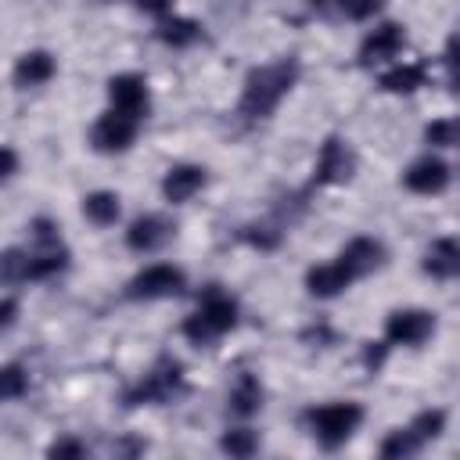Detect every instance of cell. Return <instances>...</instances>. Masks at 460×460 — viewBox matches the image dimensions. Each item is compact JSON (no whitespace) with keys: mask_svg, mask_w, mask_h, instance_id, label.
<instances>
[{"mask_svg":"<svg viewBox=\"0 0 460 460\" xmlns=\"http://www.w3.org/2000/svg\"><path fill=\"white\" fill-rule=\"evenodd\" d=\"M298 75H302V65H298L295 54L248 68V75H244V83H241L237 111H241L248 122L270 119V115L277 111V104L291 93V86L298 83Z\"/></svg>","mask_w":460,"mask_h":460,"instance_id":"6da1fadb","label":"cell"},{"mask_svg":"<svg viewBox=\"0 0 460 460\" xmlns=\"http://www.w3.org/2000/svg\"><path fill=\"white\" fill-rule=\"evenodd\" d=\"M234 327H237V302L226 291H219L216 284L201 295L198 309L180 323V331L190 345H212L216 338L230 334Z\"/></svg>","mask_w":460,"mask_h":460,"instance_id":"7a4b0ae2","label":"cell"},{"mask_svg":"<svg viewBox=\"0 0 460 460\" xmlns=\"http://www.w3.org/2000/svg\"><path fill=\"white\" fill-rule=\"evenodd\" d=\"M359 424H363V406L352 399H338V402L305 410V428L323 449H341L359 431Z\"/></svg>","mask_w":460,"mask_h":460,"instance_id":"3957f363","label":"cell"},{"mask_svg":"<svg viewBox=\"0 0 460 460\" xmlns=\"http://www.w3.org/2000/svg\"><path fill=\"white\" fill-rule=\"evenodd\" d=\"M183 388H187L183 367H180L176 359H158V363L137 381V388L126 392V406H162V402H172Z\"/></svg>","mask_w":460,"mask_h":460,"instance_id":"277c9868","label":"cell"},{"mask_svg":"<svg viewBox=\"0 0 460 460\" xmlns=\"http://www.w3.org/2000/svg\"><path fill=\"white\" fill-rule=\"evenodd\" d=\"M187 288V273L172 262H151L140 273L129 277L126 284V298L129 302H158V298H172Z\"/></svg>","mask_w":460,"mask_h":460,"instance_id":"5b68a950","label":"cell"},{"mask_svg":"<svg viewBox=\"0 0 460 460\" xmlns=\"http://www.w3.org/2000/svg\"><path fill=\"white\" fill-rule=\"evenodd\" d=\"M438 331V320L431 309H392L385 320V345L388 349H417Z\"/></svg>","mask_w":460,"mask_h":460,"instance_id":"8992f818","label":"cell"},{"mask_svg":"<svg viewBox=\"0 0 460 460\" xmlns=\"http://www.w3.org/2000/svg\"><path fill=\"white\" fill-rule=\"evenodd\" d=\"M356 151L345 137H327L316 151V165H313V183L316 187H338L349 183L356 176Z\"/></svg>","mask_w":460,"mask_h":460,"instance_id":"52a82bcc","label":"cell"},{"mask_svg":"<svg viewBox=\"0 0 460 460\" xmlns=\"http://www.w3.org/2000/svg\"><path fill=\"white\" fill-rule=\"evenodd\" d=\"M140 133V119H129L115 108H108L104 115H97V122L90 126V147L101 155H122L137 144Z\"/></svg>","mask_w":460,"mask_h":460,"instance_id":"ba28073f","label":"cell"},{"mask_svg":"<svg viewBox=\"0 0 460 460\" xmlns=\"http://www.w3.org/2000/svg\"><path fill=\"white\" fill-rule=\"evenodd\" d=\"M108 104L129 119H147L151 111V86L140 72H119L108 79Z\"/></svg>","mask_w":460,"mask_h":460,"instance_id":"9c48e42d","label":"cell"},{"mask_svg":"<svg viewBox=\"0 0 460 460\" xmlns=\"http://www.w3.org/2000/svg\"><path fill=\"white\" fill-rule=\"evenodd\" d=\"M453 180V165L438 155H420L417 162L406 165L402 172V187L410 194H420V198H431V194H442Z\"/></svg>","mask_w":460,"mask_h":460,"instance_id":"30bf717a","label":"cell"},{"mask_svg":"<svg viewBox=\"0 0 460 460\" xmlns=\"http://www.w3.org/2000/svg\"><path fill=\"white\" fill-rule=\"evenodd\" d=\"M172 234H176V223H172L169 216H162V212H144V216H137V219L126 226V248L147 255V252L165 248V244L172 241Z\"/></svg>","mask_w":460,"mask_h":460,"instance_id":"8fae6325","label":"cell"},{"mask_svg":"<svg viewBox=\"0 0 460 460\" xmlns=\"http://www.w3.org/2000/svg\"><path fill=\"white\" fill-rule=\"evenodd\" d=\"M402 47H406V25H399V22H381V25H374V29L359 40V65H385V61L399 58Z\"/></svg>","mask_w":460,"mask_h":460,"instance_id":"7c38bea8","label":"cell"},{"mask_svg":"<svg viewBox=\"0 0 460 460\" xmlns=\"http://www.w3.org/2000/svg\"><path fill=\"white\" fill-rule=\"evenodd\" d=\"M208 183V169L205 165H194V162H176L165 169L162 176V198L169 205H187L194 194H201Z\"/></svg>","mask_w":460,"mask_h":460,"instance_id":"4fadbf2b","label":"cell"},{"mask_svg":"<svg viewBox=\"0 0 460 460\" xmlns=\"http://www.w3.org/2000/svg\"><path fill=\"white\" fill-rule=\"evenodd\" d=\"M334 259L349 270L352 280H359V277H370L374 270H381L385 259H388V252H385V244L377 237H352Z\"/></svg>","mask_w":460,"mask_h":460,"instance_id":"5bb4252c","label":"cell"},{"mask_svg":"<svg viewBox=\"0 0 460 460\" xmlns=\"http://www.w3.org/2000/svg\"><path fill=\"white\" fill-rule=\"evenodd\" d=\"M54 75H58V58L50 50H25L11 68V83L18 90H36V86L50 83Z\"/></svg>","mask_w":460,"mask_h":460,"instance_id":"9a60e30c","label":"cell"},{"mask_svg":"<svg viewBox=\"0 0 460 460\" xmlns=\"http://www.w3.org/2000/svg\"><path fill=\"white\" fill-rule=\"evenodd\" d=\"M352 284H356V280L349 277V270H345L338 259L305 270V291H309L313 298H338V295L349 291Z\"/></svg>","mask_w":460,"mask_h":460,"instance_id":"2e32d148","label":"cell"},{"mask_svg":"<svg viewBox=\"0 0 460 460\" xmlns=\"http://www.w3.org/2000/svg\"><path fill=\"white\" fill-rule=\"evenodd\" d=\"M424 273L435 280H453L460 273V244L456 237H435L424 252Z\"/></svg>","mask_w":460,"mask_h":460,"instance_id":"e0dca14e","label":"cell"},{"mask_svg":"<svg viewBox=\"0 0 460 460\" xmlns=\"http://www.w3.org/2000/svg\"><path fill=\"white\" fill-rule=\"evenodd\" d=\"M155 36H158L165 47L183 50V47H190V43H198V40H201V25H198L194 18L162 14V18H158V25H155Z\"/></svg>","mask_w":460,"mask_h":460,"instance_id":"ac0fdd59","label":"cell"},{"mask_svg":"<svg viewBox=\"0 0 460 460\" xmlns=\"http://www.w3.org/2000/svg\"><path fill=\"white\" fill-rule=\"evenodd\" d=\"M420 86H428L424 61H402L381 75V90H388V93H417Z\"/></svg>","mask_w":460,"mask_h":460,"instance_id":"d6986e66","label":"cell"},{"mask_svg":"<svg viewBox=\"0 0 460 460\" xmlns=\"http://www.w3.org/2000/svg\"><path fill=\"white\" fill-rule=\"evenodd\" d=\"M83 216L93 226H115L119 216H122V198L115 190H90L83 198Z\"/></svg>","mask_w":460,"mask_h":460,"instance_id":"ffe728a7","label":"cell"},{"mask_svg":"<svg viewBox=\"0 0 460 460\" xmlns=\"http://www.w3.org/2000/svg\"><path fill=\"white\" fill-rule=\"evenodd\" d=\"M226 406H230V413H237V417L259 413V410H262V385H259V377H255V374H241V377L234 381L230 395H226Z\"/></svg>","mask_w":460,"mask_h":460,"instance_id":"44dd1931","label":"cell"},{"mask_svg":"<svg viewBox=\"0 0 460 460\" xmlns=\"http://www.w3.org/2000/svg\"><path fill=\"white\" fill-rule=\"evenodd\" d=\"M424 446H428V442H424V438L406 424V428H392V431L381 438L377 453H381V456H388V460H410V456H417Z\"/></svg>","mask_w":460,"mask_h":460,"instance_id":"7402d4cb","label":"cell"},{"mask_svg":"<svg viewBox=\"0 0 460 460\" xmlns=\"http://www.w3.org/2000/svg\"><path fill=\"white\" fill-rule=\"evenodd\" d=\"M259 446H262V438H259V431H252V428H226V431L219 435V449H223L226 456H237V460L255 456Z\"/></svg>","mask_w":460,"mask_h":460,"instance_id":"603a6c76","label":"cell"},{"mask_svg":"<svg viewBox=\"0 0 460 460\" xmlns=\"http://www.w3.org/2000/svg\"><path fill=\"white\" fill-rule=\"evenodd\" d=\"M29 392V370L22 363H4L0 367V402L22 399Z\"/></svg>","mask_w":460,"mask_h":460,"instance_id":"cb8c5ba5","label":"cell"},{"mask_svg":"<svg viewBox=\"0 0 460 460\" xmlns=\"http://www.w3.org/2000/svg\"><path fill=\"white\" fill-rule=\"evenodd\" d=\"M456 119L453 115H442V119H431L428 126H424V144H431V147H442V151H449V147H456Z\"/></svg>","mask_w":460,"mask_h":460,"instance_id":"d4e9b609","label":"cell"},{"mask_svg":"<svg viewBox=\"0 0 460 460\" xmlns=\"http://www.w3.org/2000/svg\"><path fill=\"white\" fill-rule=\"evenodd\" d=\"M410 428H413L424 442H435V438L446 431V410H424V413H417V417L410 420Z\"/></svg>","mask_w":460,"mask_h":460,"instance_id":"484cf974","label":"cell"},{"mask_svg":"<svg viewBox=\"0 0 460 460\" xmlns=\"http://www.w3.org/2000/svg\"><path fill=\"white\" fill-rule=\"evenodd\" d=\"M385 11V0H338V14L349 22H370Z\"/></svg>","mask_w":460,"mask_h":460,"instance_id":"4316f807","label":"cell"},{"mask_svg":"<svg viewBox=\"0 0 460 460\" xmlns=\"http://www.w3.org/2000/svg\"><path fill=\"white\" fill-rule=\"evenodd\" d=\"M47 456H68V460H79V456H86V442H79V438H72V435H65V438H54L50 446H47Z\"/></svg>","mask_w":460,"mask_h":460,"instance_id":"83f0119b","label":"cell"},{"mask_svg":"<svg viewBox=\"0 0 460 460\" xmlns=\"http://www.w3.org/2000/svg\"><path fill=\"white\" fill-rule=\"evenodd\" d=\"M18 313H22V305H18V298H11V295H4V298H0V334H4V331H11V327L18 323Z\"/></svg>","mask_w":460,"mask_h":460,"instance_id":"f1b7e54d","label":"cell"},{"mask_svg":"<svg viewBox=\"0 0 460 460\" xmlns=\"http://www.w3.org/2000/svg\"><path fill=\"white\" fill-rule=\"evenodd\" d=\"M18 165H22L18 151H14L11 144H0V183H4V180H11V176L18 172Z\"/></svg>","mask_w":460,"mask_h":460,"instance_id":"f546056e","label":"cell"},{"mask_svg":"<svg viewBox=\"0 0 460 460\" xmlns=\"http://www.w3.org/2000/svg\"><path fill=\"white\" fill-rule=\"evenodd\" d=\"M172 4H176V0H137V11L162 18V14H169V11H172Z\"/></svg>","mask_w":460,"mask_h":460,"instance_id":"4dcf8cb0","label":"cell"},{"mask_svg":"<svg viewBox=\"0 0 460 460\" xmlns=\"http://www.w3.org/2000/svg\"><path fill=\"white\" fill-rule=\"evenodd\" d=\"M309 7L323 18H338V0H309Z\"/></svg>","mask_w":460,"mask_h":460,"instance_id":"1f68e13d","label":"cell"}]
</instances>
